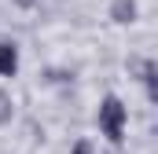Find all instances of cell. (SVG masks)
Instances as JSON below:
<instances>
[{
    "instance_id": "cell-3",
    "label": "cell",
    "mask_w": 158,
    "mask_h": 154,
    "mask_svg": "<svg viewBox=\"0 0 158 154\" xmlns=\"http://www.w3.org/2000/svg\"><path fill=\"white\" fill-rule=\"evenodd\" d=\"M110 18L121 22V26L132 22V18H136V0H114V4H110Z\"/></svg>"
},
{
    "instance_id": "cell-5",
    "label": "cell",
    "mask_w": 158,
    "mask_h": 154,
    "mask_svg": "<svg viewBox=\"0 0 158 154\" xmlns=\"http://www.w3.org/2000/svg\"><path fill=\"white\" fill-rule=\"evenodd\" d=\"M7 117H11V110H7V92L0 88V125H4Z\"/></svg>"
},
{
    "instance_id": "cell-2",
    "label": "cell",
    "mask_w": 158,
    "mask_h": 154,
    "mask_svg": "<svg viewBox=\"0 0 158 154\" xmlns=\"http://www.w3.org/2000/svg\"><path fill=\"white\" fill-rule=\"evenodd\" d=\"M19 70V48L15 44H0V77H11Z\"/></svg>"
},
{
    "instance_id": "cell-1",
    "label": "cell",
    "mask_w": 158,
    "mask_h": 154,
    "mask_svg": "<svg viewBox=\"0 0 158 154\" xmlns=\"http://www.w3.org/2000/svg\"><path fill=\"white\" fill-rule=\"evenodd\" d=\"M125 121H129V110L121 107V99L118 95H107L103 107H99V132L110 143H121L125 140Z\"/></svg>"
},
{
    "instance_id": "cell-4",
    "label": "cell",
    "mask_w": 158,
    "mask_h": 154,
    "mask_svg": "<svg viewBox=\"0 0 158 154\" xmlns=\"http://www.w3.org/2000/svg\"><path fill=\"white\" fill-rule=\"evenodd\" d=\"M140 70H143V77H140V81H147V95L158 103V63H143Z\"/></svg>"
}]
</instances>
